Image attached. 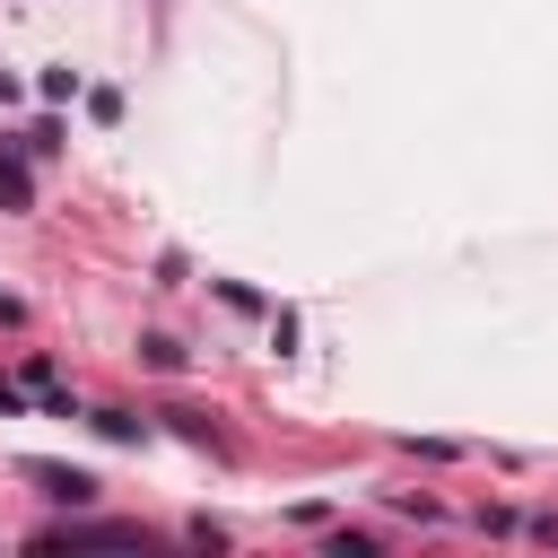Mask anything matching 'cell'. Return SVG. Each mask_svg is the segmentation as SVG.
Wrapping results in <instances>:
<instances>
[{
    "label": "cell",
    "mask_w": 558,
    "mask_h": 558,
    "mask_svg": "<svg viewBox=\"0 0 558 558\" xmlns=\"http://www.w3.org/2000/svg\"><path fill=\"white\" fill-rule=\"evenodd\" d=\"M26 480H35L52 506H87V497H96V471H78V462H26Z\"/></svg>",
    "instance_id": "obj_1"
},
{
    "label": "cell",
    "mask_w": 558,
    "mask_h": 558,
    "mask_svg": "<svg viewBox=\"0 0 558 558\" xmlns=\"http://www.w3.org/2000/svg\"><path fill=\"white\" fill-rule=\"evenodd\" d=\"M0 209H35V183H26L17 148H0Z\"/></svg>",
    "instance_id": "obj_2"
},
{
    "label": "cell",
    "mask_w": 558,
    "mask_h": 558,
    "mask_svg": "<svg viewBox=\"0 0 558 558\" xmlns=\"http://www.w3.org/2000/svg\"><path fill=\"white\" fill-rule=\"evenodd\" d=\"M96 427H105L113 445H140V436H148V418H131V410H96Z\"/></svg>",
    "instance_id": "obj_3"
},
{
    "label": "cell",
    "mask_w": 558,
    "mask_h": 558,
    "mask_svg": "<svg viewBox=\"0 0 558 558\" xmlns=\"http://www.w3.org/2000/svg\"><path fill=\"white\" fill-rule=\"evenodd\" d=\"M0 323H17V296H0Z\"/></svg>",
    "instance_id": "obj_4"
}]
</instances>
